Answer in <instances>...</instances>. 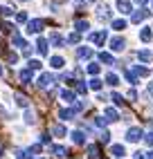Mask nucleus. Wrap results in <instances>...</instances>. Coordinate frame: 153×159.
<instances>
[{"mask_svg":"<svg viewBox=\"0 0 153 159\" xmlns=\"http://www.w3.org/2000/svg\"><path fill=\"white\" fill-rule=\"evenodd\" d=\"M106 83H108V85H117V83H119V76H117V74H108V76H106Z\"/></svg>","mask_w":153,"mask_h":159,"instance_id":"27","label":"nucleus"},{"mask_svg":"<svg viewBox=\"0 0 153 159\" xmlns=\"http://www.w3.org/2000/svg\"><path fill=\"white\" fill-rule=\"evenodd\" d=\"M61 97H63V101L72 103V101H74V92H70V90H63V92H61Z\"/></svg>","mask_w":153,"mask_h":159,"instance_id":"28","label":"nucleus"},{"mask_svg":"<svg viewBox=\"0 0 153 159\" xmlns=\"http://www.w3.org/2000/svg\"><path fill=\"white\" fill-rule=\"evenodd\" d=\"M16 20H18V23H25V20H27V14H25V11H20V14L16 16Z\"/></svg>","mask_w":153,"mask_h":159,"instance_id":"37","label":"nucleus"},{"mask_svg":"<svg viewBox=\"0 0 153 159\" xmlns=\"http://www.w3.org/2000/svg\"><path fill=\"white\" fill-rule=\"evenodd\" d=\"M29 70H41V61H29Z\"/></svg>","mask_w":153,"mask_h":159,"instance_id":"35","label":"nucleus"},{"mask_svg":"<svg viewBox=\"0 0 153 159\" xmlns=\"http://www.w3.org/2000/svg\"><path fill=\"white\" fill-rule=\"evenodd\" d=\"M50 65H52L54 70H61V67L65 65V61H63L61 56H52V58H50Z\"/></svg>","mask_w":153,"mask_h":159,"instance_id":"13","label":"nucleus"},{"mask_svg":"<svg viewBox=\"0 0 153 159\" xmlns=\"http://www.w3.org/2000/svg\"><path fill=\"white\" fill-rule=\"evenodd\" d=\"M59 116H61L63 121H70L72 116H74V110H61V112H59Z\"/></svg>","mask_w":153,"mask_h":159,"instance_id":"25","label":"nucleus"},{"mask_svg":"<svg viewBox=\"0 0 153 159\" xmlns=\"http://www.w3.org/2000/svg\"><path fill=\"white\" fill-rule=\"evenodd\" d=\"M142 137H144L142 128H128V130H126V141H140Z\"/></svg>","mask_w":153,"mask_h":159,"instance_id":"2","label":"nucleus"},{"mask_svg":"<svg viewBox=\"0 0 153 159\" xmlns=\"http://www.w3.org/2000/svg\"><path fill=\"white\" fill-rule=\"evenodd\" d=\"M90 56H92L90 47H79V49H76V58H90Z\"/></svg>","mask_w":153,"mask_h":159,"instance_id":"11","label":"nucleus"},{"mask_svg":"<svg viewBox=\"0 0 153 159\" xmlns=\"http://www.w3.org/2000/svg\"><path fill=\"white\" fill-rule=\"evenodd\" d=\"M137 58H140L142 63H149V61H151V52H149V49H142V52H137Z\"/></svg>","mask_w":153,"mask_h":159,"instance_id":"19","label":"nucleus"},{"mask_svg":"<svg viewBox=\"0 0 153 159\" xmlns=\"http://www.w3.org/2000/svg\"><path fill=\"white\" fill-rule=\"evenodd\" d=\"M146 143H149V146H153V132H151V134H146Z\"/></svg>","mask_w":153,"mask_h":159,"instance_id":"42","label":"nucleus"},{"mask_svg":"<svg viewBox=\"0 0 153 159\" xmlns=\"http://www.w3.org/2000/svg\"><path fill=\"white\" fill-rule=\"evenodd\" d=\"M90 88H92V90H101V81H99V79H92V81H90Z\"/></svg>","mask_w":153,"mask_h":159,"instance_id":"34","label":"nucleus"},{"mask_svg":"<svg viewBox=\"0 0 153 159\" xmlns=\"http://www.w3.org/2000/svg\"><path fill=\"white\" fill-rule=\"evenodd\" d=\"M50 43H52L54 47H63V45H65V40H63V36H61V34L52 31V34H50Z\"/></svg>","mask_w":153,"mask_h":159,"instance_id":"7","label":"nucleus"},{"mask_svg":"<svg viewBox=\"0 0 153 159\" xmlns=\"http://www.w3.org/2000/svg\"><path fill=\"white\" fill-rule=\"evenodd\" d=\"M7 61H9V63H12V65H14V63L18 61V56H16V54H7Z\"/></svg>","mask_w":153,"mask_h":159,"instance_id":"39","label":"nucleus"},{"mask_svg":"<svg viewBox=\"0 0 153 159\" xmlns=\"http://www.w3.org/2000/svg\"><path fill=\"white\" fill-rule=\"evenodd\" d=\"M144 159H153V152H146V155H144Z\"/></svg>","mask_w":153,"mask_h":159,"instance_id":"44","label":"nucleus"},{"mask_svg":"<svg viewBox=\"0 0 153 159\" xmlns=\"http://www.w3.org/2000/svg\"><path fill=\"white\" fill-rule=\"evenodd\" d=\"M113 29H117V31L126 29V20H113Z\"/></svg>","mask_w":153,"mask_h":159,"instance_id":"29","label":"nucleus"},{"mask_svg":"<svg viewBox=\"0 0 153 159\" xmlns=\"http://www.w3.org/2000/svg\"><path fill=\"white\" fill-rule=\"evenodd\" d=\"M113 101H115L117 105H124V97H119V94H113Z\"/></svg>","mask_w":153,"mask_h":159,"instance_id":"36","label":"nucleus"},{"mask_svg":"<svg viewBox=\"0 0 153 159\" xmlns=\"http://www.w3.org/2000/svg\"><path fill=\"white\" fill-rule=\"evenodd\" d=\"M43 29V20H29V23H27V31H29V34H38V31Z\"/></svg>","mask_w":153,"mask_h":159,"instance_id":"4","label":"nucleus"},{"mask_svg":"<svg viewBox=\"0 0 153 159\" xmlns=\"http://www.w3.org/2000/svg\"><path fill=\"white\" fill-rule=\"evenodd\" d=\"M135 2H137V5H146V0H135Z\"/></svg>","mask_w":153,"mask_h":159,"instance_id":"45","label":"nucleus"},{"mask_svg":"<svg viewBox=\"0 0 153 159\" xmlns=\"http://www.w3.org/2000/svg\"><path fill=\"white\" fill-rule=\"evenodd\" d=\"M106 38H108V34H106L104 29H101V31H97V34H90V40H92L95 45H104V43H106Z\"/></svg>","mask_w":153,"mask_h":159,"instance_id":"5","label":"nucleus"},{"mask_svg":"<svg viewBox=\"0 0 153 159\" xmlns=\"http://www.w3.org/2000/svg\"><path fill=\"white\" fill-rule=\"evenodd\" d=\"M18 76H20V81H32V70L27 67V70H20V74H18Z\"/></svg>","mask_w":153,"mask_h":159,"instance_id":"24","label":"nucleus"},{"mask_svg":"<svg viewBox=\"0 0 153 159\" xmlns=\"http://www.w3.org/2000/svg\"><path fill=\"white\" fill-rule=\"evenodd\" d=\"M99 61H101V63H108V65H111V63H115V61H113V56H111V54H104V52L99 54Z\"/></svg>","mask_w":153,"mask_h":159,"instance_id":"31","label":"nucleus"},{"mask_svg":"<svg viewBox=\"0 0 153 159\" xmlns=\"http://www.w3.org/2000/svg\"><path fill=\"white\" fill-rule=\"evenodd\" d=\"M79 38H81V36H79V31H74V34L68 36V43H79Z\"/></svg>","mask_w":153,"mask_h":159,"instance_id":"33","label":"nucleus"},{"mask_svg":"<svg viewBox=\"0 0 153 159\" xmlns=\"http://www.w3.org/2000/svg\"><path fill=\"white\" fill-rule=\"evenodd\" d=\"M72 141L79 143V146H83V143H86V134H83L81 130H74V132H72Z\"/></svg>","mask_w":153,"mask_h":159,"instance_id":"8","label":"nucleus"},{"mask_svg":"<svg viewBox=\"0 0 153 159\" xmlns=\"http://www.w3.org/2000/svg\"><path fill=\"white\" fill-rule=\"evenodd\" d=\"M149 14H151L149 9H140V11H135V14H133V23H140V20H144Z\"/></svg>","mask_w":153,"mask_h":159,"instance_id":"14","label":"nucleus"},{"mask_svg":"<svg viewBox=\"0 0 153 159\" xmlns=\"http://www.w3.org/2000/svg\"><path fill=\"white\" fill-rule=\"evenodd\" d=\"M135 159H144V152H140V150H137V152H135Z\"/></svg>","mask_w":153,"mask_h":159,"instance_id":"43","label":"nucleus"},{"mask_svg":"<svg viewBox=\"0 0 153 159\" xmlns=\"http://www.w3.org/2000/svg\"><path fill=\"white\" fill-rule=\"evenodd\" d=\"M99 139H101L104 143H108V141H111V134H108V132H101V137H99Z\"/></svg>","mask_w":153,"mask_h":159,"instance_id":"38","label":"nucleus"},{"mask_svg":"<svg viewBox=\"0 0 153 159\" xmlns=\"http://www.w3.org/2000/svg\"><path fill=\"white\" fill-rule=\"evenodd\" d=\"M52 134H54V137H63V134H65V128H63V125H59V123L52 125Z\"/></svg>","mask_w":153,"mask_h":159,"instance_id":"26","label":"nucleus"},{"mask_svg":"<svg viewBox=\"0 0 153 159\" xmlns=\"http://www.w3.org/2000/svg\"><path fill=\"white\" fill-rule=\"evenodd\" d=\"M88 72L92 74V76H95V74H99V65H97V63H90V65H88Z\"/></svg>","mask_w":153,"mask_h":159,"instance_id":"32","label":"nucleus"},{"mask_svg":"<svg viewBox=\"0 0 153 159\" xmlns=\"http://www.w3.org/2000/svg\"><path fill=\"white\" fill-rule=\"evenodd\" d=\"M74 27H76V31L81 34V31H86L90 25H88V20H76V23H74Z\"/></svg>","mask_w":153,"mask_h":159,"instance_id":"21","label":"nucleus"},{"mask_svg":"<svg viewBox=\"0 0 153 159\" xmlns=\"http://www.w3.org/2000/svg\"><path fill=\"white\" fill-rule=\"evenodd\" d=\"M2 157H5V155H2V146H0V159H2Z\"/></svg>","mask_w":153,"mask_h":159,"instance_id":"47","label":"nucleus"},{"mask_svg":"<svg viewBox=\"0 0 153 159\" xmlns=\"http://www.w3.org/2000/svg\"><path fill=\"white\" fill-rule=\"evenodd\" d=\"M52 83H54V76H52V74H47V72H43L41 76H38V81H36V85L45 90V88H50V85H52Z\"/></svg>","mask_w":153,"mask_h":159,"instance_id":"1","label":"nucleus"},{"mask_svg":"<svg viewBox=\"0 0 153 159\" xmlns=\"http://www.w3.org/2000/svg\"><path fill=\"white\" fill-rule=\"evenodd\" d=\"M76 92H79V94H86V85H76Z\"/></svg>","mask_w":153,"mask_h":159,"instance_id":"41","label":"nucleus"},{"mask_svg":"<svg viewBox=\"0 0 153 159\" xmlns=\"http://www.w3.org/2000/svg\"><path fill=\"white\" fill-rule=\"evenodd\" d=\"M149 94H153V83H151V85H149Z\"/></svg>","mask_w":153,"mask_h":159,"instance_id":"46","label":"nucleus"},{"mask_svg":"<svg viewBox=\"0 0 153 159\" xmlns=\"http://www.w3.org/2000/svg\"><path fill=\"white\" fill-rule=\"evenodd\" d=\"M50 150L54 152V157H65V148L63 146H52Z\"/></svg>","mask_w":153,"mask_h":159,"instance_id":"23","label":"nucleus"},{"mask_svg":"<svg viewBox=\"0 0 153 159\" xmlns=\"http://www.w3.org/2000/svg\"><path fill=\"white\" fill-rule=\"evenodd\" d=\"M25 123H36V114H34V110H25Z\"/></svg>","mask_w":153,"mask_h":159,"instance_id":"20","label":"nucleus"},{"mask_svg":"<svg viewBox=\"0 0 153 159\" xmlns=\"http://www.w3.org/2000/svg\"><path fill=\"white\" fill-rule=\"evenodd\" d=\"M140 40H142V43H149V40H151V27H142V31H140Z\"/></svg>","mask_w":153,"mask_h":159,"instance_id":"17","label":"nucleus"},{"mask_svg":"<svg viewBox=\"0 0 153 159\" xmlns=\"http://www.w3.org/2000/svg\"><path fill=\"white\" fill-rule=\"evenodd\" d=\"M95 123H97V125H106V119H104V116H97Z\"/></svg>","mask_w":153,"mask_h":159,"instance_id":"40","label":"nucleus"},{"mask_svg":"<svg viewBox=\"0 0 153 159\" xmlns=\"http://www.w3.org/2000/svg\"><path fill=\"white\" fill-rule=\"evenodd\" d=\"M16 103L20 105V108H27V105H29V99L23 97V94H16Z\"/></svg>","mask_w":153,"mask_h":159,"instance_id":"22","label":"nucleus"},{"mask_svg":"<svg viewBox=\"0 0 153 159\" xmlns=\"http://www.w3.org/2000/svg\"><path fill=\"white\" fill-rule=\"evenodd\" d=\"M104 114H106V121H117V119H119L117 110H113V108H106V110H104Z\"/></svg>","mask_w":153,"mask_h":159,"instance_id":"15","label":"nucleus"},{"mask_svg":"<svg viewBox=\"0 0 153 159\" xmlns=\"http://www.w3.org/2000/svg\"><path fill=\"white\" fill-rule=\"evenodd\" d=\"M12 14H14V9H12V7H7V5L0 7V16H12Z\"/></svg>","mask_w":153,"mask_h":159,"instance_id":"30","label":"nucleus"},{"mask_svg":"<svg viewBox=\"0 0 153 159\" xmlns=\"http://www.w3.org/2000/svg\"><path fill=\"white\" fill-rule=\"evenodd\" d=\"M97 18H99V20H111V9H108V5H99V9H97Z\"/></svg>","mask_w":153,"mask_h":159,"instance_id":"6","label":"nucleus"},{"mask_svg":"<svg viewBox=\"0 0 153 159\" xmlns=\"http://www.w3.org/2000/svg\"><path fill=\"white\" fill-rule=\"evenodd\" d=\"M117 9L122 14H131V2L128 0H117Z\"/></svg>","mask_w":153,"mask_h":159,"instance_id":"12","label":"nucleus"},{"mask_svg":"<svg viewBox=\"0 0 153 159\" xmlns=\"http://www.w3.org/2000/svg\"><path fill=\"white\" fill-rule=\"evenodd\" d=\"M111 155H113V157H124V155H126V150H124V146L115 143V146H111Z\"/></svg>","mask_w":153,"mask_h":159,"instance_id":"9","label":"nucleus"},{"mask_svg":"<svg viewBox=\"0 0 153 159\" xmlns=\"http://www.w3.org/2000/svg\"><path fill=\"white\" fill-rule=\"evenodd\" d=\"M36 49H38V54H41V56H45V54H47V40H45V38H38Z\"/></svg>","mask_w":153,"mask_h":159,"instance_id":"10","label":"nucleus"},{"mask_svg":"<svg viewBox=\"0 0 153 159\" xmlns=\"http://www.w3.org/2000/svg\"><path fill=\"white\" fill-rule=\"evenodd\" d=\"M0 76H2V67H0Z\"/></svg>","mask_w":153,"mask_h":159,"instance_id":"48","label":"nucleus"},{"mask_svg":"<svg viewBox=\"0 0 153 159\" xmlns=\"http://www.w3.org/2000/svg\"><path fill=\"white\" fill-rule=\"evenodd\" d=\"M86 152H88V157H90V159H97V157H99V148L90 143L88 148H86Z\"/></svg>","mask_w":153,"mask_h":159,"instance_id":"18","label":"nucleus"},{"mask_svg":"<svg viewBox=\"0 0 153 159\" xmlns=\"http://www.w3.org/2000/svg\"><path fill=\"white\" fill-rule=\"evenodd\" d=\"M124 47H126V40H124L122 36H115V38L111 40V49H113V52H124Z\"/></svg>","mask_w":153,"mask_h":159,"instance_id":"3","label":"nucleus"},{"mask_svg":"<svg viewBox=\"0 0 153 159\" xmlns=\"http://www.w3.org/2000/svg\"><path fill=\"white\" fill-rule=\"evenodd\" d=\"M12 40H14V45H16V47H20V49H25V47H27L25 38L20 36V34H14V36H12Z\"/></svg>","mask_w":153,"mask_h":159,"instance_id":"16","label":"nucleus"}]
</instances>
